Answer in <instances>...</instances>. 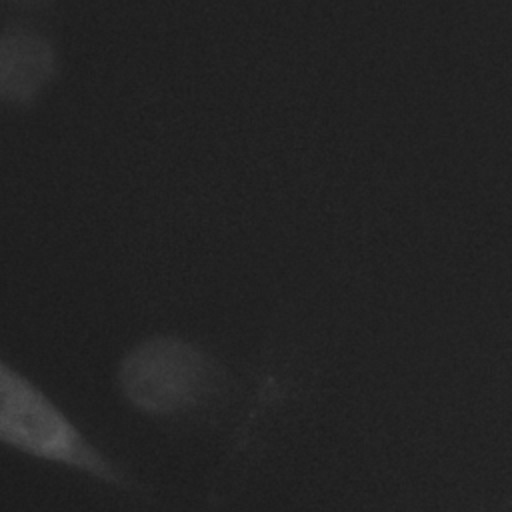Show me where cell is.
Listing matches in <instances>:
<instances>
[{
	"mask_svg": "<svg viewBox=\"0 0 512 512\" xmlns=\"http://www.w3.org/2000/svg\"><path fill=\"white\" fill-rule=\"evenodd\" d=\"M58 66L56 46L36 28H0V104L34 106L58 76Z\"/></svg>",
	"mask_w": 512,
	"mask_h": 512,
	"instance_id": "cell-3",
	"label": "cell"
},
{
	"mask_svg": "<svg viewBox=\"0 0 512 512\" xmlns=\"http://www.w3.org/2000/svg\"><path fill=\"white\" fill-rule=\"evenodd\" d=\"M0 2H6V4H16V6H26V8H40V6H46V4H50L52 0H0Z\"/></svg>",
	"mask_w": 512,
	"mask_h": 512,
	"instance_id": "cell-4",
	"label": "cell"
},
{
	"mask_svg": "<svg viewBox=\"0 0 512 512\" xmlns=\"http://www.w3.org/2000/svg\"><path fill=\"white\" fill-rule=\"evenodd\" d=\"M116 384L132 410L172 420L208 406L224 384V372L196 342L154 334L126 350L116 368Z\"/></svg>",
	"mask_w": 512,
	"mask_h": 512,
	"instance_id": "cell-2",
	"label": "cell"
},
{
	"mask_svg": "<svg viewBox=\"0 0 512 512\" xmlns=\"http://www.w3.org/2000/svg\"><path fill=\"white\" fill-rule=\"evenodd\" d=\"M0 446L102 486L138 494L142 486L24 372L0 358Z\"/></svg>",
	"mask_w": 512,
	"mask_h": 512,
	"instance_id": "cell-1",
	"label": "cell"
}]
</instances>
